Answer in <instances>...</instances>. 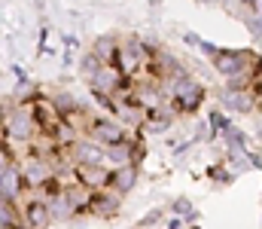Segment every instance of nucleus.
I'll return each instance as SVG.
<instances>
[{"mask_svg":"<svg viewBox=\"0 0 262 229\" xmlns=\"http://www.w3.org/2000/svg\"><path fill=\"white\" fill-rule=\"evenodd\" d=\"M253 61H256V55L247 52V49H220V52L213 55L216 74L226 76V79H235V76L250 74V65H253Z\"/></svg>","mask_w":262,"mask_h":229,"instance_id":"nucleus-2","label":"nucleus"},{"mask_svg":"<svg viewBox=\"0 0 262 229\" xmlns=\"http://www.w3.org/2000/svg\"><path fill=\"white\" fill-rule=\"evenodd\" d=\"M18 171H21L25 190H43V186L55 177V171H52L49 159H46V156H37V153H31V156L18 165Z\"/></svg>","mask_w":262,"mask_h":229,"instance_id":"nucleus-4","label":"nucleus"},{"mask_svg":"<svg viewBox=\"0 0 262 229\" xmlns=\"http://www.w3.org/2000/svg\"><path fill=\"white\" fill-rule=\"evenodd\" d=\"M180 226H183V220H180V217H174V220L168 223V229H180Z\"/></svg>","mask_w":262,"mask_h":229,"instance_id":"nucleus-25","label":"nucleus"},{"mask_svg":"<svg viewBox=\"0 0 262 229\" xmlns=\"http://www.w3.org/2000/svg\"><path fill=\"white\" fill-rule=\"evenodd\" d=\"M25 196V180H21V171L18 165H12L9 171L0 174V202H9V205H18Z\"/></svg>","mask_w":262,"mask_h":229,"instance_id":"nucleus-10","label":"nucleus"},{"mask_svg":"<svg viewBox=\"0 0 262 229\" xmlns=\"http://www.w3.org/2000/svg\"><path fill=\"white\" fill-rule=\"evenodd\" d=\"M12 165H18V162H15V156H12V150H9L6 144H0V174H3V171H9Z\"/></svg>","mask_w":262,"mask_h":229,"instance_id":"nucleus-21","label":"nucleus"},{"mask_svg":"<svg viewBox=\"0 0 262 229\" xmlns=\"http://www.w3.org/2000/svg\"><path fill=\"white\" fill-rule=\"evenodd\" d=\"M244 3H247V6H253V3H256V0H244Z\"/></svg>","mask_w":262,"mask_h":229,"instance_id":"nucleus-27","label":"nucleus"},{"mask_svg":"<svg viewBox=\"0 0 262 229\" xmlns=\"http://www.w3.org/2000/svg\"><path fill=\"white\" fill-rule=\"evenodd\" d=\"M174 122V113H162V110H146V119H143V129L146 132H168Z\"/></svg>","mask_w":262,"mask_h":229,"instance_id":"nucleus-15","label":"nucleus"},{"mask_svg":"<svg viewBox=\"0 0 262 229\" xmlns=\"http://www.w3.org/2000/svg\"><path fill=\"white\" fill-rule=\"evenodd\" d=\"M67 156H70L73 168H79V165H104V150H101L98 144H92L89 138H85V141L76 138V141L67 147Z\"/></svg>","mask_w":262,"mask_h":229,"instance_id":"nucleus-7","label":"nucleus"},{"mask_svg":"<svg viewBox=\"0 0 262 229\" xmlns=\"http://www.w3.org/2000/svg\"><path fill=\"white\" fill-rule=\"evenodd\" d=\"M3 119H6V110L0 107V135H3Z\"/></svg>","mask_w":262,"mask_h":229,"instance_id":"nucleus-26","label":"nucleus"},{"mask_svg":"<svg viewBox=\"0 0 262 229\" xmlns=\"http://www.w3.org/2000/svg\"><path fill=\"white\" fill-rule=\"evenodd\" d=\"M85 138H89L92 144H98L101 150H107V147H116V144H125V141H128L125 129H122L119 122L107 119V116H95V119L89 122V129H85Z\"/></svg>","mask_w":262,"mask_h":229,"instance_id":"nucleus-3","label":"nucleus"},{"mask_svg":"<svg viewBox=\"0 0 262 229\" xmlns=\"http://www.w3.org/2000/svg\"><path fill=\"white\" fill-rule=\"evenodd\" d=\"M15 229H25V226H15Z\"/></svg>","mask_w":262,"mask_h":229,"instance_id":"nucleus-28","label":"nucleus"},{"mask_svg":"<svg viewBox=\"0 0 262 229\" xmlns=\"http://www.w3.org/2000/svg\"><path fill=\"white\" fill-rule=\"evenodd\" d=\"M137 165H119V168H110V183H107V190H113L116 196H128L131 190L137 186Z\"/></svg>","mask_w":262,"mask_h":229,"instance_id":"nucleus-11","label":"nucleus"},{"mask_svg":"<svg viewBox=\"0 0 262 229\" xmlns=\"http://www.w3.org/2000/svg\"><path fill=\"white\" fill-rule=\"evenodd\" d=\"M122 208V196H116L113 190H95L92 202H89V214L95 217H116Z\"/></svg>","mask_w":262,"mask_h":229,"instance_id":"nucleus-9","label":"nucleus"},{"mask_svg":"<svg viewBox=\"0 0 262 229\" xmlns=\"http://www.w3.org/2000/svg\"><path fill=\"white\" fill-rule=\"evenodd\" d=\"M18 214H21V226L25 229H49L52 226V217H49V208L40 196H31L28 202L18 205Z\"/></svg>","mask_w":262,"mask_h":229,"instance_id":"nucleus-6","label":"nucleus"},{"mask_svg":"<svg viewBox=\"0 0 262 229\" xmlns=\"http://www.w3.org/2000/svg\"><path fill=\"white\" fill-rule=\"evenodd\" d=\"M73 180L76 183H82L85 190H107V183H110V168L107 165H79V168H73Z\"/></svg>","mask_w":262,"mask_h":229,"instance_id":"nucleus-8","label":"nucleus"},{"mask_svg":"<svg viewBox=\"0 0 262 229\" xmlns=\"http://www.w3.org/2000/svg\"><path fill=\"white\" fill-rule=\"evenodd\" d=\"M37 119H34V110L31 107H15L6 113L3 119V135L12 138V141H21V144H31L34 135H37Z\"/></svg>","mask_w":262,"mask_h":229,"instance_id":"nucleus-1","label":"nucleus"},{"mask_svg":"<svg viewBox=\"0 0 262 229\" xmlns=\"http://www.w3.org/2000/svg\"><path fill=\"white\" fill-rule=\"evenodd\" d=\"M146 58H149V49L140 43V40H125V43H119V52H116V71L122 76L134 74L137 68H143L146 65Z\"/></svg>","mask_w":262,"mask_h":229,"instance_id":"nucleus-5","label":"nucleus"},{"mask_svg":"<svg viewBox=\"0 0 262 229\" xmlns=\"http://www.w3.org/2000/svg\"><path fill=\"white\" fill-rule=\"evenodd\" d=\"M207 119H210V135H213V138H216V135H223V132H229V129L235 126V122H232V116H229V113H223V110H213Z\"/></svg>","mask_w":262,"mask_h":229,"instance_id":"nucleus-17","label":"nucleus"},{"mask_svg":"<svg viewBox=\"0 0 262 229\" xmlns=\"http://www.w3.org/2000/svg\"><path fill=\"white\" fill-rule=\"evenodd\" d=\"M171 208H174V214H177V217H180V220H186V217H189V214H192V211H195V208H192V202H189V199H186V196H183V199H177V202H174V205H171Z\"/></svg>","mask_w":262,"mask_h":229,"instance_id":"nucleus-20","label":"nucleus"},{"mask_svg":"<svg viewBox=\"0 0 262 229\" xmlns=\"http://www.w3.org/2000/svg\"><path fill=\"white\" fill-rule=\"evenodd\" d=\"M162 214H165V211H162V208H152V211H149V214H146V217H143V220H137V226H140V229L152 226V223H159V220H162Z\"/></svg>","mask_w":262,"mask_h":229,"instance_id":"nucleus-22","label":"nucleus"},{"mask_svg":"<svg viewBox=\"0 0 262 229\" xmlns=\"http://www.w3.org/2000/svg\"><path fill=\"white\" fill-rule=\"evenodd\" d=\"M220 104L235 110V113H250L253 110V86L250 89H223L220 92Z\"/></svg>","mask_w":262,"mask_h":229,"instance_id":"nucleus-12","label":"nucleus"},{"mask_svg":"<svg viewBox=\"0 0 262 229\" xmlns=\"http://www.w3.org/2000/svg\"><path fill=\"white\" fill-rule=\"evenodd\" d=\"M104 65H116V52H119V43H116V37H98V43H95V49H92Z\"/></svg>","mask_w":262,"mask_h":229,"instance_id":"nucleus-14","label":"nucleus"},{"mask_svg":"<svg viewBox=\"0 0 262 229\" xmlns=\"http://www.w3.org/2000/svg\"><path fill=\"white\" fill-rule=\"evenodd\" d=\"M79 68H82V74H85L89 79H92V76H95L98 71H101V68H104V61H101V58H98L95 52H89V55H82V61H79Z\"/></svg>","mask_w":262,"mask_h":229,"instance_id":"nucleus-18","label":"nucleus"},{"mask_svg":"<svg viewBox=\"0 0 262 229\" xmlns=\"http://www.w3.org/2000/svg\"><path fill=\"white\" fill-rule=\"evenodd\" d=\"M198 49H201V52H207V55H210V58H213V55H216V52H220V49H216V46H213V43H207V40H201V43H198Z\"/></svg>","mask_w":262,"mask_h":229,"instance_id":"nucleus-23","label":"nucleus"},{"mask_svg":"<svg viewBox=\"0 0 262 229\" xmlns=\"http://www.w3.org/2000/svg\"><path fill=\"white\" fill-rule=\"evenodd\" d=\"M207 177L216 180V183H232V180H235V174H232L229 168H223V165H210V168H207Z\"/></svg>","mask_w":262,"mask_h":229,"instance_id":"nucleus-19","label":"nucleus"},{"mask_svg":"<svg viewBox=\"0 0 262 229\" xmlns=\"http://www.w3.org/2000/svg\"><path fill=\"white\" fill-rule=\"evenodd\" d=\"M15 226H21V214H18V205L0 202V229H15Z\"/></svg>","mask_w":262,"mask_h":229,"instance_id":"nucleus-16","label":"nucleus"},{"mask_svg":"<svg viewBox=\"0 0 262 229\" xmlns=\"http://www.w3.org/2000/svg\"><path fill=\"white\" fill-rule=\"evenodd\" d=\"M46 202V208H49V217H52V223L58 220V223H67L73 214H76V208L70 205V199H67V193H55V196H49V199H43Z\"/></svg>","mask_w":262,"mask_h":229,"instance_id":"nucleus-13","label":"nucleus"},{"mask_svg":"<svg viewBox=\"0 0 262 229\" xmlns=\"http://www.w3.org/2000/svg\"><path fill=\"white\" fill-rule=\"evenodd\" d=\"M183 40H186V43H192V46L201 43V37H195V34H183Z\"/></svg>","mask_w":262,"mask_h":229,"instance_id":"nucleus-24","label":"nucleus"}]
</instances>
